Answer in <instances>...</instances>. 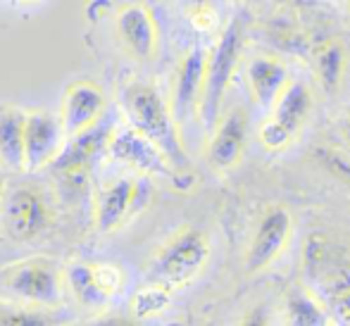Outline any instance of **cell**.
Masks as SVG:
<instances>
[{
  "mask_svg": "<svg viewBox=\"0 0 350 326\" xmlns=\"http://www.w3.org/2000/svg\"><path fill=\"white\" fill-rule=\"evenodd\" d=\"M17 3H22V5H31V3H41V0H17Z\"/></svg>",
  "mask_w": 350,
  "mask_h": 326,
  "instance_id": "obj_27",
  "label": "cell"
},
{
  "mask_svg": "<svg viewBox=\"0 0 350 326\" xmlns=\"http://www.w3.org/2000/svg\"><path fill=\"white\" fill-rule=\"evenodd\" d=\"M193 22L198 24L200 29H210L212 24L217 22V14L212 12L208 3H203V5H196V12H193Z\"/></svg>",
  "mask_w": 350,
  "mask_h": 326,
  "instance_id": "obj_26",
  "label": "cell"
},
{
  "mask_svg": "<svg viewBox=\"0 0 350 326\" xmlns=\"http://www.w3.org/2000/svg\"><path fill=\"white\" fill-rule=\"evenodd\" d=\"M210 260V241L203 231L184 229L157 253L152 262V281L165 286H181L198 276Z\"/></svg>",
  "mask_w": 350,
  "mask_h": 326,
  "instance_id": "obj_5",
  "label": "cell"
},
{
  "mask_svg": "<svg viewBox=\"0 0 350 326\" xmlns=\"http://www.w3.org/2000/svg\"><path fill=\"white\" fill-rule=\"evenodd\" d=\"M329 298L336 322L350 324V269H336L329 279Z\"/></svg>",
  "mask_w": 350,
  "mask_h": 326,
  "instance_id": "obj_22",
  "label": "cell"
},
{
  "mask_svg": "<svg viewBox=\"0 0 350 326\" xmlns=\"http://www.w3.org/2000/svg\"><path fill=\"white\" fill-rule=\"evenodd\" d=\"M348 3H350V0H348Z\"/></svg>",
  "mask_w": 350,
  "mask_h": 326,
  "instance_id": "obj_31",
  "label": "cell"
},
{
  "mask_svg": "<svg viewBox=\"0 0 350 326\" xmlns=\"http://www.w3.org/2000/svg\"><path fill=\"white\" fill-rule=\"evenodd\" d=\"M53 322L51 317L43 314V310H27V308H14V310H0V324H48Z\"/></svg>",
  "mask_w": 350,
  "mask_h": 326,
  "instance_id": "obj_25",
  "label": "cell"
},
{
  "mask_svg": "<svg viewBox=\"0 0 350 326\" xmlns=\"http://www.w3.org/2000/svg\"><path fill=\"white\" fill-rule=\"evenodd\" d=\"M250 93L260 107H274L279 93L288 83L286 67L274 57H255L248 69Z\"/></svg>",
  "mask_w": 350,
  "mask_h": 326,
  "instance_id": "obj_17",
  "label": "cell"
},
{
  "mask_svg": "<svg viewBox=\"0 0 350 326\" xmlns=\"http://www.w3.org/2000/svg\"><path fill=\"white\" fill-rule=\"evenodd\" d=\"M193 5H203V3H208V0H191Z\"/></svg>",
  "mask_w": 350,
  "mask_h": 326,
  "instance_id": "obj_29",
  "label": "cell"
},
{
  "mask_svg": "<svg viewBox=\"0 0 350 326\" xmlns=\"http://www.w3.org/2000/svg\"><path fill=\"white\" fill-rule=\"evenodd\" d=\"M53 224V205L48 193L33 184H19L3 202L5 234L17 243L41 239Z\"/></svg>",
  "mask_w": 350,
  "mask_h": 326,
  "instance_id": "obj_4",
  "label": "cell"
},
{
  "mask_svg": "<svg viewBox=\"0 0 350 326\" xmlns=\"http://www.w3.org/2000/svg\"><path fill=\"white\" fill-rule=\"evenodd\" d=\"M62 120L48 110H33L27 115V136H24V167L29 172L51 165L60 152Z\"/></svg>",
  "mask_w": 350,
  "mask_h": 326,
  "instance_id": "obj_10",
  "label": "cell"
},
{
  "mask_svg": "<svg viewBox=\"0 0 350 326\" xmlns=\"http://www.w3.org/2000/svg\"><path fill=\"white\" fill-rule=\"evenodd\" d=\"M170 305V286L155 281L152 286L136 290L134 300H131V310L139 319L152 317V314H160L162 310Z\"/></svg>",
  "mask_w": 350,
  "mask_h": 326,
  "instance_id": "obj_21",
  "label": "cell"
},
{
  "mask_svg": "<svg viewBox=\"0 0 350 326\" xmlns=\"http://www.w3.org/2000/svg\"><path fill=\"white\" fill-rule=\"evenodd\" d=\"M310 107H312V93H310V88L303 81H288L284 86V91L279 93L277 103H274L272 120L281 122L291 131L298 133L303 122L308 120Z\"/></svg>",
  "mask_w": 350,
  "mask_h": 326,
  "instance_id": "obj_18",
  "label": "cell"
},
{
  "mask_svg": "<svg viewBox=\"0 0 350 326\" xmlns=\"http://www.w3.org/2000/svg\"><path fill=\"white\" fill-rule=\"evenodd\" d=\"M348 136H350V129H348Z\"/></svg>",
  "mask_w": 350,
  "mask_h": 326,
  "instance_id": "obj_30",
  "label": "cell"
},
{
  "mask_svg": "<svg viewBox=\"0 0 350 326\" xmlns=\"http://www.w3.org/2000/svg\"><path fill=\"white\" fill-rule=\"evenodd\" d=\"M314 67H317V77L327 91H336L343 81L346 74V53L338 41H327L319 46L317 55H314Z\"/></svg>",
  "mask_w": 350,
  "mask_h": 326,
  "instance_id": "obj_19",
  "label": "cell"
},
{
  "mask_svg": "<svg viewBox=\"0 0 350 326\" xmlns=\"http://www.w3.org/2000/svg\"><path fill=\"white\" fill-rule=\"evenodd\" d=\"M295 138V131H291L288 126H284L281 122L269 117L260 129V141L267 150H284L286 146H291V141Z\"/></svg>",
  "mask_w": 350,
  "mask_h": 326,
  "instance_id": "obj_24",
  "label": "cell"
},
{
  "mask_svg": "<svg viewBox=\"0 0 350 326\" xmlns=\"http://www.w3.org/2000/svg\"><path fill=\"white\" fill-rule=\"evenodd\" d=\"M110 138L112 124L100 120L91 129L70 138V146L57 152V157L51 162L53 179H55L57 191L67 202H79L81 198H86L93 165H96L103 148L110 146Z\"/></svg>",
  "mask_w": 350,
  "mask_h": 326,
  "instance_id": "obj_2",
  "label": "cell"
},
{
  "mask_svg": "<svg viewBox=\"0 0 350 326\" xmlns=\"http://www.w3.org/2000/svg\"><path fill=\"white\" fill-rule=\"evenodd\" d=\"M141 195V184L134 179H117L107 184L96 198V226L100 234L115 231L131 210L136 207Z\"/></svg>",
  "mask_w": 350,
  "mask_h": 326,
  "instance_id": "obj_14",
  "label": "cell"
},
{
  "mask_svg": "<svg viewBox=\"0 0 350 326\" xmlns=\"http://www.w3.org/2000/svg\"><path fill=\"white\" fill-rule=\"evenodd\" d=\"M107 152H110L115 160L126 162L134 169L143 172V174H152V176H165V179H172L176 186L179 184V172L174 169L167 155L162 152V148L157 146L155 141L141 133L136 126H129V129H122L117 133H112L110 146H107Z\"/></svg>",
  "mask_w": 350,
  "mask_h": 326,
  "instance_id": "obj_6",
  "label": "cell"
},
{
  "mask_svg": "<svg viewBox=\"0 0 350 326\" xmlns=\"http://www.w3.org/2000/svg\"><path fill=\"white\" fill-rule=\"evenodd\" d=\"M293 231V217L286 207L274 205L260 217L255 236L248 245L245 253V271L248 274H258V271L267 269L274 260L284 253L286 243Z\"/></svg>",
  "mask_w": 350,
  "mask_h": 326,
  "instance_id": "obj_8",
  "label": "cell"
},
{
  "mask_svg": "<svg viewBox=\"0 0 350 326\" xmlns=\"http://www.w3.org/2000/svg\"><path fill=\"white\" fill-rule=\"evenodd\" d=\"M105 93L98 83L93 81H77L65 91L62 98V126H65V136L74 138L93 124L103 120L105 115Z\"/></svg>",
  "mask_w": 350,
  "mask_h": 326,
  "instance_id": "obj_9",
  "label": "cell"
},
{
  "mask_svg": "<svg viewBox=\"0 0 350 326\" xmlns=\"http://www.w3.org/2000/svg\"><path fill=\"white\" fill-rule=\"evenodd\" d=\"M77 300L88 310H100L122 288V271L112 264H74L67 271Z\"/></svg>",
  "mask_w": 350,
  "mask_h": 326,
  "instance_id": "obj_11",
  "label": "cell"
},
{
  "mask_svg": "<svg viewBox=\"0 0 350 326\" xmlns=\"http://www.w3.org/2000/svg\"><path fill=\"white\" fill-rule=\"evenodd\" d=\"M122 107L129 117L131 126L146 133L150 141H155L167 155V160L174 165L176 172L186 169V150L179 136V122L174 112L165 105L160 91L146 81H134L122 91ZM184 176V174H181Z\"/></svg>",
  "mask_w": 350,
  "mask_h": 326,
  "instance_id": "obj_1",
  "label": "cell"
},
{
  "mask_svg": "<svg viewBox=\"0 0 350 326\" xmlns=\"http://www.w3.org/2000/svg\"><path fill=\"white\" fill-rule=\"evenodd\" d=\"M117 33L126 51L139 60H150L157 53V24L146 5H124L117 14Z\"/></svg>",
  "mask_w": 350,
  "mask_h": 326,
  "instance_id": "obj_13",
  "label": "cell"
},
{
  "mask_svg": "<svg viewBox=\"0 0 350 326\" xmlns=\"http://www.w3.org/2000/svg\"><path fill=\"white\" fill-rule=\"evenodd\" d=\"M245 146V117L243 112H229L224 120L219 122L215 136L210 141L208 157L210 165L219 172H226L241 162Z\"/></svg>",
  "mask_w": 350,
  "mask_h": 326,
  "instance_id": "obj_15",
  "label": "cell"
},
{
  "mask_svg": "<svg viewBox=\"0 0 350 326\" xmlns=\"http://www.w3.org/2000/svg\"><path fill=\"white\" fill-rule=\"evenodd\" d=\"M281 3H288V5H298V3H303V0H281Z\"/></svg>",
  "mask_w": 350,
  "mask_h": 326,
  "instance_id": "obj_28",
  "label": "cell"
},
{
  "mask_svg": "<svg viewBox=\"0 0 350 326\" xmlns=\"http://www.w3.org/2000/svg\"><path fill=\"white\" fill-rule=\"evenodd\" d=\"M314 155H317L319 165H322L329 174L350 184V157L346 152L336 150V148H317Z\"/></svg>",
  "mask_w": 350,
  "mask_h": 326,
  "instance_id": "obj_23",
  "label": "cell"
},
{
  "mask_svg": "<svg viewBox=\"0 0 350 326\" xmlns=\"http://www.w3.org/2000/svg\"><path fill=\"white\" fill-rule=\"evenodd\" d=\"M24 136L27 112L12 105H0V162L8 169L24 167Z\"/></svg>",
  "mask_w": 350,
  "mask_h": 326,
  "instance_id": "obj_16",
  "label": "cell"
},
{
  "mask_svg": "<svg viewBox=\"0 0 350 326\" xmlns=\"http://www.w3.org/2000/svg\"><path fill=\"white\" fill-rule=\"evenodd\" d=\"M205 65H208V55L200 48L189 51L181 60L174 83V103H172V112H174L176 122H186L196 110H200L205 86Z\"/></svg>",
  "mask_w": 350,
  "mask_h": 326,
  "instance_id": "obj_12",
  "label": "cell"
},
{
  "mask_svg": "<svg viewBox=\"0 0 350 326\" xmlns=\"http://www.w3.org/2000/svg\"><path fill=\"white\" fill-rule=\"evenodd\" d=\"M286 322L293 326H324L332 319L312 295L295 290L288 298V303H286Z\"/></svg>",
  "mask_w": 350,
  "mask_h": 326,
  "instance_id": "obj_20",
  "label": "cell"
},
{
  "mask_svg": "<svg viewBox=\"0 0 350 326\" xmlns=\"http://www.w3.org/2000/svg\"><path fill=\"white\" fill-rule=\"evenodd\" d=\"M241 53H243V24L241 19H231L221 31L215 51L210 53L208 65H205V86L203 100H200V115L205 124H215L219 115L221 98L231 83L236 67H239Z\"/></svg>",
  "mask_w": 350,
  "mask_h": 326,
  "instance_id": "obj_3",
  "label": "cell"
},
{
  "mask_svg": "<svg viewBox=\"0 0 350 326\" xmlns=\"http://www.w3.org/2000/svg\"><path fill=\"white\" fill-rule=\"evenodd\" d=\"M3 284L22 298L38 305L60 303V274L55 262L46 258H31L8 267L3 274Z\"/></svg>",
  "mask_w": 350,
  "mask_h": 326,
  "instance_id": "obj_7",
  "label": "cell"
}]
</instances>
